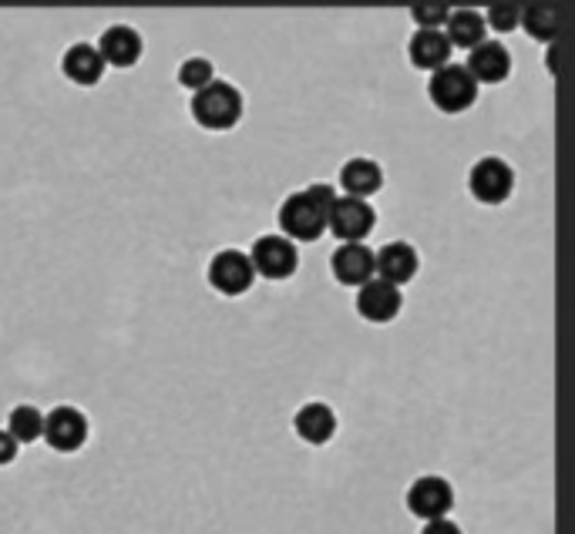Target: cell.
<instances>
[{
	"label": "cell",
	"instance_id": "19",
	"mask_svg": "<svg viewBox=\"0 0 575 534\" xmlns=\"http://www.w3.org/2000/svg\"><path fill=\"white\" fill-rule=\"evenodd\" d=\"M454 48L448 44L445 31H415L407 38V61L418 71H438L451 61Z\"/></svg>",
	"mask_w": 575,
	"mask_h": 534
},
{
	"label": "cell",
	"instance_id": "15",
	"mask_svg": "<svg viewBox=\"0 0 575 534\" xmlns=\"http://www.w3.org/2000/svg\"><path fill=\"white\" fill-rule=\"evenodd\" d=\"M468 74L481 84H502L509 74H512V51L495 41V38H484L478 48L468 51V61H464Z\"/></svg>",
	"mask_w": 575,
	"mask_h": 534
},
{
	"label": "cell",
	"instance_id": "25",
	"mask_svg": "<svg viewBox=\"0 0 575 534\" xmlns=\"http://www.w3.org/2000/svg\"><path fill=\"white\" fill-rule=\"evenodd\" d=\"M303 192L310 196V202H313L320 212H331V206H334V202H337V196H341L334 182H310Z\"/></svg>",
	"mask_w": 575,
	"mask_h": 534
},
{
	"label": "cell",
	"instance_id": "27",
	"mask_svg": "<svg viewBox=\"0 0 575 534\" xmlns=\"http://www.w3.org/2000/svg\"><path fill=\"white\" fill-rule=\"evenodd\" d=\"M418 534H464V531L454 517H435V521H425Z\"/></svg>",
	"mask_w": 575,
	"mask_h": 534
},
{
	"label": "cell",
	"instance_id": "16",
	"mask_svg": "<svg viewBox=\"0 0 575 534\" xmlns=\"http://www.w3.org/2000/svg\"><path fill=\"white\" fill-rule=\"evenodd\" d=\"M337 186L344 189V196L370 202V196H377V192L384 189V168H380V161L370 158V155H354V158H347V161L341 165Z\"/></svg>",
	"mask_w": 575,
	"mask_h": 534
},
{
	"label": "cell",
	"instance_id": "5",
	"mask_svg": "<svg viewBox=\"0 0 575 534\" xmlns=\"http://www.w3.org/2000/svg\"><path fill=\"white\" fill-rule=\"evenodd\" d=\"M253 262V273L270 280V283H283L300 270V245L290 242L280 232H263L253 239V249L245 252Z\"/></svg>",
	"mask_w": 575,
	"mask_h": 534
},
{
	"label": "cell",
	"instance_id": "11",
	"mask_svg": "<svg viewBox=\"0 0 575 534\" xmlns=\"http://www.w3.org/2000/svg\"><path fill=\"white\" fill-rule=\"evenodd\" d=\"M95 48H98L105 67L128 71V67H135V64L142 61V54H145V38H142V31L132 28V24H108V28L98 34Z\"/></svg>",
	"mask_w": 575,
	"mask_h": 534
},
{
	"label": "cell",
	"instance_id": "7",
	"mask_svg": "<svg viewBox=\"0 0 575 534\" xmlns=\"http://www.w3.org/2000/svg\"><path fill=\"white\" fill-rule=\"evenodd\" d=\"M404 507L421 521L435 517H451L454 511V488L441 474H418L404 491Z\"/></svg>",
	"mask_w": 575,
	"mask_h": 534
},
{
	"label": "cell",
	"instance_id": "14",
	"mask_svg": "<svg viewBox=\"0 0 575 534\" xmlns=\"http://www.w3.org/2000/svg\"><path fill=\"white\" fill-rule=\"evenodd\" d=\"M293 430L310 448H323L337 433V410L326 400H303L293 413Z\"/></svg>",
	"mask_w": 575,
	"mask_h": 534
},
{
	"label": "cell",
	"instance_id": "18",
	"mask_svg": "<svg viewBox=\"0 0 575 534\" xmlns=\"http://www.w3.org/2000/svg\"><path fill=\"white\" fill-rule=\"evenodd\" d=\"M105 71L108 67H105V61L92 41H74L61 54V74L77 87H95L105 77Z\"/></svg>",
	"mask_w": 575,
	"mask_h": 534
},
{
	"label": "cell",
	"instance_id": "12",
	"mask_svg": "<svg viewBox=\"0 0 575 534\" xmlns=\"http://www.w3.org/2000/svg\"><path fill=\"white\" fill-rule=\"evenodd\" d=\"M354 310L360 313V320L367 323H390L400 316L404 310V293L384 280H367L364 286H357V296H354Z\"/></svg>",
	"mask_w": 575,
	"mask_h": 534
},
{
	"label": "cell",
	"instance_id": "28",
	"mask_svg": "<svg viewBox=\"0 0 575 534\" xmlns=\"http://www.w3.org/2000/svg\"><path fill=\"white\" fill-rule=\"evenodd\" d=\"M555 57H558V41L545 48V67H548V74H558V67H555Z\"/></svg>",
	"mask_w": 575,
	"mask_h": 534
},
{
	"label": "cell",
	"instance_id": "3",
	"mask_svg": "<svg viewBox=\"0 0 575 534\" xmlns=\"http://www.w3.org/2000/svg\"><path fill=\"white\" fill-rule=\"evenodd\" d=\"M428 98L441 115H461L478 102V81L468 74L464 64L448 61L445 67L431 71L428 77Z\"/></svg>",
	"mask_w": 575,
	"mask_h": 534
},
{
	"label": "cell",
	"instance_id": "23",
	"mask_svg": "<svg viewBox=\"0 0 575 534\" xmlns=\"http://www.w3.org/2000/svg\"><path fill=\"white\" fill-rule=\"evenodd\" d=\"M484 28L495 31V34H512L519 31V21H522V4L519 0H495L484 14Z\"/></svg>",
	"mask_w": 575,
	"mask_h": 534
},
{
	"label": "cell",
	"instance_id": "21",
	"mask_svg": "<svg viewBox=\"0 0 575 534\" xmlns=\"http://www.w3.org/2000/svg\"><path fill=\"white\" fill-rule=\"evenodd\" d=\"M4 430H8L18 443H38V440H41V430H44V410L34 407V404H18V407H11Z\"/></svg>",
	"mask_w": 575,
	"mask_h": 534
},
{
	"label": "cell",
	"instance_id": "22",
	"mask_svg": "<svg viewBox=\"0 0 575 534\" xmlns=\"http://www.w3.org/2000/svg\"><path fill=\"white\" fill-rule=\"evenodd\" d=\"M176 81L186 87V92H199V87H206L209 81H216V64L206 57V54H192V57H186L182 64H179V71H176Z\"/></svg>",
	"mask_w": 575,
	"mask_h": 534
},
{
	"label": "cell",
	"instance_id": "6",
	"mask_svg": "<svg viewBox=\"0 0 575 534\" xmlns=\"http://www.w3.org/2000/svg\"><path fill=\"white\" fill-rule=\"evenodd\" d=\"M206 283L222 293V296H242L250 293L253 283H257V273H253V262L250 255H245L242 249L236 245H226L219 252L209 255L206 262Z\"/></svg>",
	"mask_w": 575,
	"mask_h": 534
},
{
	"label": "cell",
	"instance_id": "20",
	"mask_svg": "<svg viewBox=\"0 0 575 534\" xmlns=\"http://www.w3.org/2000/svg\"><path fill=\"white\" fill-rule=\"evenodd\" d=\"M441 31L448 38V44L451 48H461V51H471V48H478L488 38L484 18L474 8H451V14H448V21H445Z\"/></svg>",
	"mask_w": 575,
	"mask_h": 534
},
{
	"label": "cell",
	"instance_id": "10",
	"mask_svg": "<svg viewBox=\"0 0 575 534\" xmlns=\"http://www.w3.org/2000/svg\"><path fill=\"white\" fill-rule=\"evenodd\" d=\"M418 270H421V252L407 239H387L380 249H374V276L397 290L415 280Z\"/></svg>",
	"mask_w": 575,
	"mask_h": 534
},
{
	"label": "cell",
	"instance_id": "13",
	"mask_svg": "<svg viewBox=\"0 0 575 534\" xmlns=\"http://www.w3.org/2000/svg\"><path fill=\"white\" fill-rule=\"evenodd\" d=\"M331 276L351 290L364 286L374 280V249L367 242H341L331 252Z\"/></svg>",
	"mask_w": 575,
	"mask_h": 534
},
{
	"label": "cell",
	"instance_id": "2",
	"mask_svg": "<svg viewBox=\"0 0 575 534\" xmlns=\"http://www.w3.org/2000/svg\"><path fill=\"white\" fill-rule=\"evenodd\" d=\"M468 192L478 206H505L515 192V168L502 155H481L468 168Z\"/></svg>",
	"mask_w": 575,
	"mask_h": 534
},
{
	"label": "cell",
	"instance_id": "24",
	"mask_svg": "<svg viewBox=\"0 0 575 534\" xmlns=\"http://www.w3.org/2000/svg\"><path fill=\"white\" fill-rule=\"evenodd\" d=\"M407 14H410V21L418 24L415 31H441L448 14H451V8L438 4V0H421V4H415Z\"/></svg>",
	"mask_w": 575,
	"mask_h": 534
},
{
	"label": "cell",
	"instance_id": "17",
	"mask_svg": "<svg viewBox=\"0 0 575 534\" xmlns=\"http://www.w3.org/2000/svg\"><path fill=\"white\" fill-rule=\"evenodd\" d=\"M568 21V4H548V0H535V4H522V21L519 28L539 41V44H555L558 34L565 31Z\"/></svg>",
	"mask_w": 575,
	"mask_h": 534
},
{
	"label": "cell",
	"instance_id": "4",
	"mask_svg": "<svg viewBox=\"0 0 575 534\" xmlns=\"http://www.w3.org/2000/svg\"><path fill=\"white\" fill-rule=\"evenodd\" d=\"M92 437V420L88 413L74 407V404H54L48 413H44V430H41V440L48 443L51 451L58 454H74L88 443Z\"/></svg>",
	"mask_w": 575,
	"mask_h": 534
},
{
	"label": "cell",
	"instance_id": "9",
	"mask_svg": "<svg viewBox=\"0 0 575 534\" xmlns=\"http://www.w3.org/2000/svg\"><path fill=\"white\" fill-rule=\"evenodd\" d=\"M377 226V209L364 199L337 196V202L326 212V232H334L341 242H364Z\"/></svg>",
	"mask_w": 575,
	"mask_h": 534
},
{
	"label": "cell",
	"instance_id": "1",
	"mask_svg": "<svg viewBox=\"0 0 575 534\" xmlns=\"http://www.w3.org/2000/svg\"><path fill=\"white\" fill-rule=\"evenodd\" d=\"M189 112H192L199 128H206V132H229V128H236L242 122L245 98H242V92L232 81L216 77V81H209L206 87H199V92L192 95Z\"/></svg>",
	"mask_w": 575,
	"mask_h": 534
},
{
	"label": "cell",
	"instance_id": "26",
	"mask_svg": "<svg viewBox=\"0 0 575 534\" xmlns=\"http://www.w3.org/2000/svg\"><path fill=\"white\" fill-rule=\"evenodd\" d=\"M18 454H21V443L0 427V468H8V464H14L18 461Z\"/></svg>",
	"mask_w": 575,
	"mask_h": 534
},
{
	"label": "cell",
	"instance_id": "8",
	"mask_svg": "<svg viewBox=\"0 0 575 534\" xmlns=\"http://www.w3.org/2000/svg\"><path fill=\"white\" fill-rule=\"evenodd\" d=\"M276 222H280V235H286L290 242H316L326 232V212H320L310 196L303 189L290 192L280 209H276Z\"/></svg>",
	"mask_w": 575,
	"mask_h": 534
}]
</instances>
